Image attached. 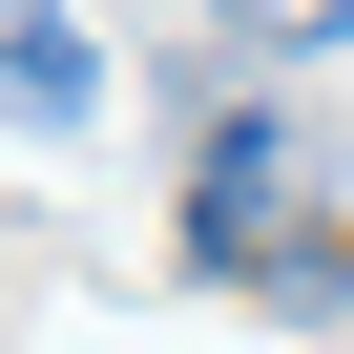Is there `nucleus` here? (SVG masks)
<instances>
[{
    "label": "nucleus",
    "mask_w": 354,
    "mask_h": 354,
    "mask_svg": "<svg viewBox=\"0 0 354 354\" xmlns=\"http://www.w3.org/2000/svg\"><path fill=\"white\" fill-rule=\"evenodd\" d=\"M230 21V63H313V42H354V0H209Z\"/></svg>",
    "instance_id": "4"
},
{
    "label": "nucleus",
    "mask_w": 354,
    "mask_h": 354,
    "mask_svg": "<svg viewBox=\"0 0 354 354\" xmlns=\"http://www.w3.org/2000/svg\"><path fill=\"white\" fill-rule=\"evenodd\" d=\"M250 292H271V313H292V333H313V313H354V230H333V209H292V230H271V271H250Z\"/></svg>",
    "instance_id": "3"
},
{
    "label": "nucleus",
    "mask_w": 354,
    "mask_h": 354,
    "mask_svg": "<svg viewBox=\"0 0 354 354\" xmlns=\"http://www.w3.org/2000/svg\"><path fill=\"white\" fill-rule=\"evenodd\" d=\"M271 230H292V104L271 84H230L209 104V146H188V271H271Z\"/></svg>",
    "instance_id": "1"
},
{
    "label": "nucleus",
    "mask_w": 354,
    "mask_h": 354,
    "mask_svg": "<svg viewBox=\"0 0 354 354\" xmlns=\"http://www.w3.org/2000/svg\"><path fill=\"white\" fill-rule=\"evenodd\" d=\"M84 104H104V42L63 0H0V125H84Z\"/></svg>",
    "instance_id": "2"
}]
</instances>
